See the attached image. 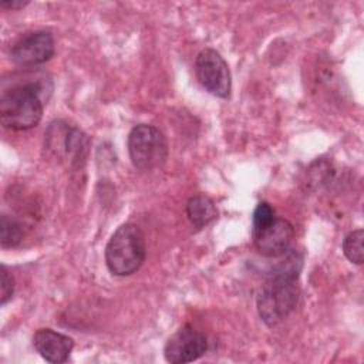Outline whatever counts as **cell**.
Instances as JSON below:
<instances>
[{
	"mask_svg": "<svg viewBox=\"0 0 364 364\" xmlns=\"http://www.w3.org/2000/svg\"><path fill=\"white\" fill-rule=\"evenodd\" d=\"M296 282L297 277L273 272L269 274L256 299L259 317L266 326H277L296 309L300 296Z\"/></svg>",
	"mask_w": 364,
	"mask_h": 364,
	"instance_id": "obj_1",
	"label": "cell"
},
{
	"mask_svg": "<svg viewBox=\"0 0 364 364\" xmlns=\"http://www.w3.org/2000/svg\"><path fill=\"white\" fill-rule=\"evenodd\" d=\"M146 246L142 230L134 223L121 225L105 247V263L115 276H129L139 270L145 260Z\"/></svg>",
	"mask_w": 364,
	"mask_h": 364,
	"instance_id": "obj_2",
	"label": "cell"
},
{
	"mask_svg": "<svg viewBox=\"0 0 364 364\" xmlns=\"http://www.w3.org/2000/svg\"><path fill=\"white\" fill-rule=\"evenodd\" d=\"M1 124L13 131H26L36 127L43 117V100L34 84L17 85L1 94Z\"/></svg>",
	"mask_w": 364,
	"mask_h": 364,
	"instance_id": "obj_3",
	"label": "cell"
},
{
	"mask_svg": "<svg viewBox=\"0 0 364 364\" xmlns=\"http://www.w3.org/2000/svg\"><path fill=\"white\" fill-rule=\"evenodd\" d=\"M128 152L131 162L141 171H152L162 166L168 158V144L164 134L154 125H135L128 135Z\"/></svg>",
	"mask_w": 364,
	"mask_h": 364,
	"instance_id": "obj_4",
	"label": "cell"
},
{
	"mask_svg": "<svg viewBox=\"0 0 364 364\" xmlns=\"http://www.w3.org/2000/svg\"><path fill=\"white\" fill-rule=\"evenodd\" d=\"M46 136L47 148L61 159H67L71 165H80L85 161L90 139L81 129L57 121L50 125Z\"/></svg>",
	"mask_w": 364,
	"mask_h": 364,
	"instance_id": "obj_5",
	"label": "cell"
},
{
	"mask_svg": "<svg viewBox=\"0 0 364 364\" xmlns=\"http://www.w3.org/2000/svg\"><path fill=\"white\" fill-rule=\"evenodd\" d=\"M195 73L200 85L215 97L228 98L232 90L230 71L223 57L212 50H202L195 61Z\"/></svg>",
	"mask_w": 364,
	"mask_h": 364,
	"instance_id": "obj_6",
	"label": "cell"
},
{
	"mask_svg": "<svg viewBox=\"0 0 364 364\" xmlns=\"http://www.w3.org/2000/svg\"><path fill=\"white\" fill-rule=\"evenodd\" d=\"M206 350L208 341L205 334L195 330L192 326H183L166 341L164 357L168 363L183 364L200 358Z\"/></svg>",
	"mask_w": 364,
	"mask_h": 364,
	"instance_id": "obj_7",
	"label": "cell"
},
{
	"mask_svg": "<svg viewBox=\"0 0 364 364\" xmlns=\"http://www.w3.org/2000/svg\"><path fill=\"white\" fill-rule=\"evenodd\" d=\"M54 38L48 31H33L21 36L11 48V58L20 65H38L54 54Z\"/></svg>",
	"mask_w": 364,
	"mask_h": 364,
	"instance_id": "obj_8",
	"label": "cell"
},
{
	"mask_svg": "<svg viewBox=\"0 0 364 364\" xmlns=\"http://www.w3.org/2000/svg\"><path fill=\"white\" fill-rule=\"evenodd\" d=\"M294 237L293 226L283 218H274L266 228L253 232V242L259 253L267 257H280L290 250Z\"/></svg>",
	"mask_w": 364,
	"mask_h": 364,
	"instance_id": "obj_9",
	"label": "cell"
},
{
	"mask_svg": "<svg viewBox=\"0 0 364 364\" xmlns=\"http://www.w3.org/2000/svg\"><path fill=\"white\" fill-rule=\"evenodd\" d=\"M33 344L46 361L60 364L68 360L74 347V340L55 330L40 328L33 337Z\"/></svg>",
	"mask_w": 364,
	"mask_h": 364,
	"instance_id": "obj_10",
	"label": "cell"
},
{
	"mask_svg": "<svg viewBox=\"0 0 364 364\" xmlns=\"http://www.w3.org/2000/svg\"><path fill=\"white\" fill-rule=\"evenodd\" d=\"M186 216L193 228L202 229L216 219L218 210L210 198L195 195L186 202Z\"/></svg>",
	"mask_w": 364,
	"mask_h": 364,
	"instance_id": "obj_11",
	"label": "cell"
},
{
	"mask_svg": "<svg viewBox=\"0 0 364 364\" xmlns=\"http://www.w3.org/2000/svg\"><path fill=\"white\" fill-rule=\"evenodd\" d=\"M23 236H24V232H23V226L9 218L7 215H3L1 216V223H0V243H1V247H16L21 243L23 240Z\"/></svg>",
	"mask_w": 364,
	"mask_h": 364,
	"instance_id": "obj_12",
	"label": "cell"
},
{
	"mask_svg": "<svg viewBox=\"0 0 364 364\" xmlns=\"http://www.w3.org/2000/svg\"><path fill=\"white\" fill-rule=\"evenodd\" d=\"M363 239L364 232L363 229H355L350 232L343 240V253L346 257L355 264H361L364 260V250H363Z\"/></svg>",
	"mask_w": 364,
	"mask_h": 364,
	"instance_id": "obj_13",
	"label": "cell"
},
{
	"mask_svg": "<svg viewBox=\"0 0 364 364\" xmlns=\"http://www.w3.org/2000/svg\"><path fill=\"white\" fill-rule=\"evenodd\" d=\"M274 218L273 208L267 202H260L253 212V232L266 228Z\"/></svg>",
	"mask_w": 364,
	"mask_h": 364,
	"instance_id": "obj_14",
	"label": "cell"
},
{
	"mask_svg": "<svg viewBox=\"0 0 364 364\" xmlns=\"http://www.w3.org/2000/svg\"><path fill=\"white\" fill-rule=\"evenodd\" d=\"M14 291V282L7 269L3 266L1 267V296H0V303L6 304L11 297Z\"/></svg>",
	"mask_w": 364,
	"mask_h": 364,
	"instance_id": "obj_15",
	"label": "cell"
},
{
	"mask_svg": "<svg viewBox=\"0 0 364 364\" xmlns=\"http://www.w3.org/2000/svg\"><path fill=\"white\" fill-rule=\"evenodd\" d=\"M28 4V1H23V0H18V1H1L0 3V7L3 9H23Z\"/></svg>",
	"mask_w": 364,
	"mask_h": 364,
	"instance_id": "obj_16",
	"label": "cell"
}]
</instances>
